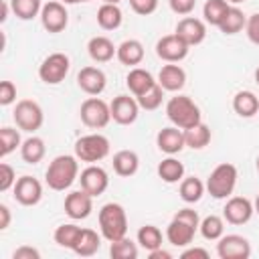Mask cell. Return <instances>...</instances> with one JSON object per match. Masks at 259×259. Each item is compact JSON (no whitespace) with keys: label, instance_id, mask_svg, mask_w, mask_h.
I'll return each instance as SVG.
<instances>
[{"label":"cell","instance_id":"obj_9","mask_svg":"<svg viewBox=\"0 0 259 259\" xmlns=\"http://www.w3.org/2000/svg\"><path fill=\"white\" fill-rule=\"evenodd\" d=\"M71 69V61L65 53H51L38 65V77L47 85H59Z\"/></svg>","mask_w":259,"mask_h":259},{"label":"cell","instance_id":"obj_7","mask_svg":"<svg viewBox=\"0 0 259 259\" xmlns=\"http://www.w3.org/2000/svg\"><path fill=\"white\" fill-rule=\"evenodd\" d=\"M79 115H81V121L91 127V130H101L105 127L109 121H111V109H109V103H105L101 97L97 95H91L87 97L81 107H79Z\"/></svg>","mask_w":259,"mask_h":259},{"label":"cell","instance_id":"obj_26","mask_svg":"<svg viewBox=\"0 0 259 259\" xmlns=\"http://www.w3.org/2000/svg\"><path fill=\"white\" fill-rule=\"evenodd\" d=\"M99 247H101V237L97 235V231L81 229V235H79V239H77V243L71 251L79 257H91L99 251Z\"/></svg>","mask_w":259,"mask_h":259},{"label":"cell","instance_id":"obj_29","mask_svg":"<svg viewBox=\"0 0 259 259\" xmlns=\"http://www.w3.org/2000/svg\"><path fill=\"white\" fill-rule=\"evenodd\" d=\"M156 172L166 184H176L184 178V164L180 160H176L174 156H168L158 164Z\"/></svg>","mask_w":259,"mask_h":259},{"label":"cell","instance_id":"obj_32","mask_svg":"<svg viewBox=\"0 0 259 259\" xmlns=\"http://www.w3.org/2000/svg\"><path fill=\"white\" fill-rule=\"evenodd\" d=\"M245 24H247V16L243 14V10L237 8V6H231L229 12L225 14L223 22L219 24V30L223 34H237L245 28Z\"/></svg>","mask_w":259,"mask_h":259},{"label":"cell","instance_id":"obj_5","mask_svg":"<svg viewBox=\"0 0 259 259\" xmlns=\"http://www.w3.org/2000/svg\"><path fill=\"white\" fill-rule=\"evenodd\" d=\"M237 178H239V172H237V166L235 164H229V162H223L219 164L208 180H206V190L212 198L217 200H223V198H229L237 186Z\"/></svg>","mask_w":259,"mask_h":259},{"label":"cell","instance_id":"obj_18","mask_svg":"<svg viewBox=\"0 0 259 259\" xmlns=\"http://www.w3.org/2000/svg\"><path fill=\"white\" fill-rule=\"evenodd\" d=\"M188 47H196L206 38V22L194 16H184L178 20L176 30H174Z\"/></svg>","mask_w":259,"mask_h":259},{"label":"cell","instance_id":"obj_15","mask_svg":"<svg viewBox=\"0 0 259 259\" xmlns=\"http://www.w3.org/2000/svg\"><path fill=\"white\" fill-rule=\"evenodd\" d=\"M255 212V206L249 198L245 196H229L225 208H223V219L229 223V225H245L251 221Z\"/></svg>","mask_w":259,"mask_h":259},{"label":"cell","instance_id":"obj_34","mask_svg":"<svg viewBox=\"0 0 259 259\" xmlns=\"http://www.w3.org/2000/svg\"><path fill=\"white\" fill-rule=\"evenodd\" d=\"M184 140H186V146L192 148V150H202L208 146L210 142V127L206 123H198L190 130H184Z\"/></svg>","mask_w":259,"mask_h":259},{"label":"cell","instance_id":"obj_51","mask_svg":"<svg viewBox=\"0 0 259 259\" xmlns=\"http://www.w3.org/2000/svg\"><path fill=\"white\" fill-rule=\"evenodd\" d=\"M8 10H12V8H10V2L4 0V2H2V16H0L2 22H6V18H8Z\"/></svg>","mask_w":259,"mask_h":259},{"label":"cell","instance_id":"obj_27","mask_svg":"<svg viewBox=\"0 0 259 259\" xmlns=\"http://www.w3.org/2000/svg\"><path fill=\"white\" fill-rule=\"evenodd\" d=\"M233 109L239 117H253L259 111V97L253 91H237L233 97Z\"/></svg>","mask_w":259,"mask_h":259},{"label":"cell","instance_id":"obj_12","mask_svg":"<svg viewBox=\"0 0 259 259\" xmlns=\"http://www.w3.org/2000/svg\"><path fill=\"white\" fill-rule=\"evenodd\" d=\"M190 47L174 32V34H166L156 42V55L166 61V63H180L182 59L188 57Z\"/></svg>","mask_w":259,"mask_h":259},{"label":"cell","instance_id":"obj_20","mask_svg":"<svg viewBox=\"0 0 259 259\" xmlns=\"http://www.w3.org/2000/svg\"><path fill=\"white\" fill-rule=\"evenodd\" d=\"M156 146L160 152L168 154V156H174L178 152H182V148L186 146V140H184V130L176 127V125H168V127H162L158 134H156Z\"/></svg>","mask_w":259,"mask_h":259},{"label":"cell","instance_id":"obj_38","mask_svg":"<svg viewBox=\"0 0 259 259\" xmlns=\"http://www.w3.org/2000/svg\"><path fill=\"white\" fill-rule=\"evenodd\" d=\"M138 243L146 251H154L162 247V231L156 225H144L138 231Z\"/></svg>","mask_w":259,"mask_h":259},{"label":"cell","instance_id":"obj_50","mask_svg":"<svg viewBox=\"0 0 259 259\" xmlns=\"http://www.w3.org/2000/svg\"><path fill=\"white\" fill-rule=\"evenodd\" d=\"M148 257H150V259H170L172 253L166 251V249H162V247H158V249H154V251H148Z\"/></svg>","mask_w":259,"mask_h":259},{"label":"cell","instance_id":"obj_25","mask_svg":"<svg viewBox=\"0 0 259 259\" xmlns=\"http://www.w3.org/2000/svg\"><path fill=\"white\" fill-rule=\"evenodd\" d=\"M117 61L121 65H127V67H136L144 61V45L138 40V38H127L123 40L119 47H117V53H115Z\"/></svg>","mask_w":259,"mask_h":259},{"label":"cell","instance_id":"obj_37","mask_svg":"<svg viewBox=\"0 0 259 259\" xmlns=\"http://www.w3.org/2000/svg\"><path fill=\"white\" fill-rule=\"evenodd\" d=\"M198 231L206 241H219L225 235V221L219 214H208L200 221Z\"/></svg>","mask_w":259,"mask_h":259},{"label":"cell","instance_id":"obj_56","mask_svg":"<svg viewBox=\"0 0 259 259\" xmlns=\"http://www.w3.org/2000/svg\"><path fill=\"white\" fill-rule=\"evenodd\" d=\"M229 4H241V2H245V0H227Z\"/></svg>","mask_w":259,"mask_h":259},{"label":"cell","instance_id":"obj_4","mask_svg":"<svg viewBox=\"0 0 259 259\" xmlns=\"http://www.w3.org/2000/svg\"><path fill=\"white\" fill-rule=\"evenodd\" d=\"M99 231L101 237L109 243L125 237L127 233V214L119 202H107L99 208Z\"/></svg>","mask_w":259,"mask_h":259},{"label":"cell","instance_id":"obj_22","mask_svg":"<svg viewBox=\"0 0 259 259\" xmlns=\"http://www.w3.org/2000/svg\"><path fill=\"white\" fill-rule=\"evenodd\" d=\"M87 53H89V57L95 61V63H107V61H111L113 57H115V53H117V47L107 38V36H93V38H89V42H87Z\"/></svg>","mask_w":259,"mask_h":259},{"label":"cell","instance_id":"obj_48","mask_svg":"<svg viewBox=\"0 0 259 259\" xmlns=\"http://www.w3.org/2000/svg\"><path fill=\"white\" fill-rule=\"evenodd\" d=\"M182 259H192V257H200V259H208V251L202 247H188L180 253Z\"/></svg>","mask_w":259,"mask_h":259},{"label":"cell","instance_id":"obj_35","mask_svg":"<svg viewBox=\"0 0 259 259\" xmlns=\"http://www.w3.org/2000/svg\"><path fill=\"white\" fill-rule=\"evenodd\" d=\"M8 2L14 16L20 20H32L34 16H40L42 0H8Z\"/></svg>","mask_w":259,"mask_h":259},{"label":"cell","instance_id":"obj_54","mask_svg":"<svg viewBox=\"0 0 259 259\" xmlns=\"http://www.w3.org/2000/svg\"><path fill=\"white\" fill-rule=\"evenodd\" d=\"M103 2H105V4H119L121 0H103Z\"/></svg>","mask_w":259,"mask_h":259},{"label":"cell","instance_id":"obj_55","mask_svg":"<svg viewBox=\"0 0 259 259\" xmlns=\"http://www.w3.org/2000/svg\"><path fill=\"white\" fill-rule=\"evenodd\" d=\"M255 81H257V85H259V67L255 69Z\"/></svg>","mask_w":259,"mask_h":259},{"label":"cell","instance_id":"obj_30","mask_svg":"<svg viewBox=\"0 0 259 259\" xmlns=\"http://www.w3.org/2000/svg\"><path fill=\"white\" fill-rule=\"evenodd\" d=\"M204 190H206V184H204L200 178H196V176H186V178H182V180H180V188H178L180 198H182L186 204L198 202V200L202 198Z\"/></svg>","mask_w":259,"mask_h":259},{"label":"cell","instance_id":"obj_47","mask_svg":"<svg viewBox=\"0 0 259 259\" xmlns=\"http://www.w3.org/2000/svg\"><path fill=\"white\" fill-rule=\"evenodd\" d=\"M12 259H40V251L30 245H22V247L14 249Z\"/></svg>","mask_w":259,"mask_h":259},{"label":"cell","instance_id":"obj_24","mask_svg":"<svg viewBox=\"0 0 259 259\" xmlns=\"http://www.w3.org/2000/svg\"><path fill=\"white\" fill-rule=\"evenodd\" d=\"M140 168V156L134 150H119L113 154V172L121 178H130Z\"/></svg>","mask_w":259,"mask_h":259},{"label":"cell","instance_id":"obj_45","mask_svg":"<svg viewBox=\"0 0 259 259\" xmlns=\"http://www.w3.org/2000/svg\"><path fill=\"white\" fill-rule=\"evenodd\" d=\"M245 34H247V38H249L253 45L259 47V12H255V14H251V16L247 18Z\"/></svg>","mask_w":259,"mask_h":259},{"label":"cell","instance_id":"obj_42","mask_svg":"<svg viewBox=\"0 0 259 259\" xmlns=\"http://www.w3.org/2000/svg\"><path fill=\"white\" fill-rule=\"evenodd\" d=\"M16 180H18V178H16L14 168H12L10 164L2 162V164H0V190L6 192V190H10V188H14Z\"/></svg>","mask_w":259,"mask_h":259},{"label":"cell","instance_id":"obj_43","mask_svg":"<svg viewBox=\"0 0 259 259\" xmlns=\"http://www.w3.org/2000/svg\"><path fill=\"white\" fill-rule=\"evenodd\" d=\"M130 6L140 16H150L158 8V0H130Z\"/></svg>","mask_w":259,"mask_h":259},{"label":"cell","instance_id":"obj_11","mask_svg":"<svg viewBox=\"0 0 259 259\" xmlns=\"http://www.w3.org/2000/svg\"><path fill=\"white\" fill-rule=\"evenodd\" d=\"M217 255L221 259H249L251 243L243 235H223L217 243Z\"/></svg>","mask_w":259,"mask_h":259},{"label":"cell","instance_id":"obj_21","mask_svg":"<svg viewBox=\"0 0 259 259\" xmlns=\"http://www.w3.org/2000/svg\"><path fill=\"white\" fill-rule=\"evenodd\" d=\"M158 83L164 91H180L186 85V71L176 63H168L160 69Z\"/></svg>","mask_w":259,"mask_h":259},{"label":"cell","instance_id":"obj_36","mask_svg":"<svg viewBox=\"0 0 259 259\" xmlns=\"http://www.w3.org/2000/svg\"><path fill=\"white\" fill-rule=\"evenodd\" d=\"M79 235H81V227H77L75 223H65V225H59L55 229L53 239H55V243L59 247L73 249L75 243H77V239H79Z\"/></svg>","mask_w":259,"mask_h":259},{"label":"cell","instance_id":"obj_57","mask_svg":"<svg viewBox=\"0 0 259 259\" xmlns=\"http://www.w3.org/2000/svg\"><path fill=\"white\" fill-rule=\"evenodd\" d=\"M255 166H257V170H259V156H257V160H255Z\"/></svg>","mask_w":259,"mask_h":259},{"label":"cell","instance_id":"obj_46","mask_svg":"<svg viewBox=\"0 0 259 259\" xmlns=\"http://www.w3.org/2000/svg\"><path fill=\"white\" fill-rule=\"evenodd\" d=\"M170 4V10L174 14H180V16H188L194 6H196V0H168Z\"/></svg>","mask_w":259,"mask_h":259},{"label":"cell","instance_id":"obj_3","mask_svg":"<svg viewBox=\"0 0 259 259\" xmlns=\"http://www.w3.org/2000/svg\"><path fill=\"white\" fill-rule=\"evenodd\" d=\"M166 117L180 130H190L202 121L198 105L188 95H174L166 103Z\"/></svg>","mask_w":259,"mask_h":259},{"label":"cell","instance_id":"obj_31","mask_svg":"<svg viewBox=\"0 0 259 259\" xmlns=\"http://www.w3.org/2000/svg\"><path fill=\"white\" fill-rule=\"evenodd\" d=\"M47 154V146H45V140L38 138V136H30L22 142L20 146V156L26 164H38Z\"/></svg>","mask_w":259,"mask_h":259},{"label":"cell","instance_id":"obj_58","mask_svg":"<svg viewBox=\"0 0 259 259\" xmlns=\"http://www.w3.org/2000/svg\"><path fill=\"white\" fill-rule=\"evenodd\" d=\"M83 2H89V0H83Z\"/></svg>","mask_w":259,"mask_h":259},{"label":"cell","instance_id":"obj_2","mask_svg":"<svg viewBox=\"0 0 259 259\" xmlns=\"http://www.w3.org/2000/svg\"><path fill=\"white\" fill-rule=\"evenodd\" d=\"M77 178H79V158L71 156V154H61V156L53 158V162L49 164V168L45 172L47 186L57 192L71 188V184Z\"/></svg>","mask_w":259,"mask_h":259},{"label":"cell","instance_id":"obj_52","mask_svg":"<svg viewBox=\"0 0 259 259\" xmlns=\"http://www.w3.org/2000/svg\"><path fill=\"white\" fill-rule=\"evenodd\" d=\"M63 4H79V2H83V0H61Z\"/></svg>","mask_w":259,"mask_h":259},{"label":"cell","instance_id":"obj_53","mask_svg":"<svg viewBox=\"0 0 259 259\" xmlns=\"http://www.w3.org/2000/svg\"><path fill=\"white\" fill-rule=\"evenodd\" d=\"M253 206H255V212L259 214V194H257V198H255V202H253Z\"/></svg>","mask_w":259,"mask_h":259},{"label":"cell","instance_id":"obj_44","mask_svg":"<svg viewBox=\"0 0 259 259\" xmlns=\"http://www.w3.org/2000/svg\"><path fill=\"white\" fill-rule=\"evenodd\" d=\"M16 101V85L12 81H2L0 83V105H10Z\"/></svg>","mask_w":259,"mask_h":259},{"label":"cell","instance_id":"obj_17","mask_svg":"<svg viewBox=\"0 0 259 259\" xmlns=\"http://www.w3.org/2000/svg\"><path fill=\"white\" fill-rule=\"evenodd\" d=\"M93 210V196L89 192L81 190H73L65 196V212L69 219L73 221H83L91 214Z\"/></svg>","mask_w":259,"mask_h":259},{"label":"cell","instance_id":"obj_28","mask_svg":"<svg viewBox=\"0 0 259 259\" xmlns=\"http://www.w3.org/2000/svg\"><path fill=\"white\" fill-rule=\"evenodd\" d=\"M123 22V12L117 4H101L99 10H97V24L103 28V30H115L119 28Z\"/></svg>","mask_w":259,"mask_h":259},{"label":"cell","instance_id":"obj_33","mask_svg":"<svg viewBox=\"0 0 259 259\" xmlns=\"http://www.w3.org/2000/svg\"><path fill=\"white\" fill-rule=\"evenodd\" d=\"M231 4L227 0H206L204 6H202V16H204V22L210 24V26H219L225 18V14L229 12Z\"/></svg>","mask_w":259,"mask_h":259},{"label":"cell","instance_id":"obj_8","mask_svg":"<svg viewBox=\"0 0 259 259\" xmlns=\"http://www.w3.org/2000/svg\"><path fill=\"white\" fill-rule=\"evenodd\" d=\"M12 117L16 121V127L22 132H28V134H34L36 130H40V125L45 121L42 107L32 99H20L14 107Z\"/></svg>","mask_w":259,"mask_h":259},{"label":"cell","instance_id":"obj_49","mask_svg":"<svg viewBox=\"0 0 259 259\" xmlns=\"http://www.w3.org/2000/svg\"><path fill=\"white\" fill-rule=\"evenodd\" d=\"M10 225V208L6 204H0V231L8 229Z\"/></svg>","mask_w":259,"mask_h":259},{"label":"cell","instance_id":"obj_23","mask_svg":"<svg viewBox=\"0 0 259 259\" xmlns=\"http://www.w3.org/2000/svg\"><path fill=\"white\" fill-rule=\"evenodd\" d=\"M125 85H127V89H130V93L134 97H140L152 85H156V81H154V77H152L150 71H146L142 67H132L130 73H127V77H125Z\"/></svg>","mask_w":259,"mask_h":259},{"label":"cell","instance_id":"obj_16","mask_svg":"<svg viewBox=\"0 0 259 259\" xmlns=\"http://www.w3.org/2000/svg\"><path fill=\"white\" fill-rule=\"evenodd\" d=\"M79 182H81V188L85 192H89L93 198L103 194L109 186V176L107 172L101 168V166H95V164H89L85 170H81V176H79Z\"/></svg>","mask_w":259,"mask_h":259},{"label":"cell","instance_id":"obj_1","mask_svg":"<svg viewBox=\"0 0 259 259\" xmlns=\"http://www.w3.org/2000/svg\"><path fill=\"white\" fill-rule=\"evenodd\" d=\"M200 227V217L194 208H180L166 227V239L174 247H188Z\"/></svg>","mask_w":259,"mask_h":259},{"label":"cell","instance_id":"obj_39","mask_svg":"<svg viewBox=\"0 0 259 259\" xmlns=\"http://www.w3.org/2000/svg\"><path fill=\"white\" fill-rule=\"evenodd\" d=\"M22 146V140H20V132L14 130V127H8L4 125L0 130V156L6 158L8 154H12L16 148Z\"/></svg>","mask_w":259,"mask_h":259},{"label":"cell","instance_id":"obj_6","mask_svg":"<svg viewBox=\"0 0 259 259\" xmlns=\"http://www.w3.org/2000/svg\"><path fill=\"white\" fill-rule=\"evenodd\" d=\"M73 150L81 162L95 164L109 156V140L103 134H87L75 142Z\"/></svg>","mask_w":259,"mask_h":259},{"label":"cell","instance_id":"obj_19","mask_svg":"<svg viewBox=\"0 0 259 259\" xmlns=\"http://www.w3.org/2000/svg\"><path fill=\"white\" fill-rule=\"evenodd\" d=\"M77 85L87 95H101L107 87V77L99 67H83L77 73Z\"/></svg>","mask_w":259,"mask_h":259},{"label":"cell","instance_id":"obj_40","mask_svg":"<svg viewBox=\"0 0 259 259\" xmlns=\"http://www.w3.org/2000/svg\"><path fill=\"white\" fill-rule=\"evenodd\" d=\"M109 255L113 259H136L138 257V245L127 237H121L109 245Z\"/></svg>","mask_w":259,"mask_h":259},{"label":"cell","instance_id":"obj_14","mask_svg":"<svg viewBox=\"0 0 259 259\" xmlns=\"http://www.w3.org/2000/svg\"><path fill=\"white\" fill-rule=\"evenodd\" d=\"M12 190H14V200L22 206H34L42 198V184L28 174L20 176Z\"/></svg>","mask_w":259,"mask_h":259},{"label":"cell","instance_id":"obj_41","mask_svg":"<svg viewBox=\"0 0 259 259\" xmlns=\"http://www.w3.org/2000/svg\"><path fill=\"white\" fill-rule=\"evenodd\" d=\"M136 99H138V103H140L142 109H146V111H154V109H158V107L162 105L164 89H162V85L156 81V85H152L146 93H142V95L136 97Z\"/></svg>","mask_w":259,"mask_h":259},{"label":"cell","instance_id":"obj_13","mask_svg":"<svg viewBox=\"0 0 259 259\" xmlns=\"http://www.w3.org/2000/svg\"><path fill=\"white\" fill-rule=\"evenodd\" d=\"M109 109H111V119L119 125H132L138 115H140V103L136 97H130V95H117L113 97V101L109 103Z\"/></svg>","mask_w":259,"mask_h":259},{"label":"cell","instance_id":"obj_10","mask_svg":"<svg viewBox=\"0 0 259 259\" xmlns=\"http://www.w3.org/2000/svg\"><path fill=\"white\" fill-rule=\"evenodd\" d=\"M40 24L47 32L51 34H57V32H63L69 24V12L65 8V4L61 0H51L47 4H42V10H40Z\"/></svg>","mask_w":259,"mask_h":259}]
</instances>
